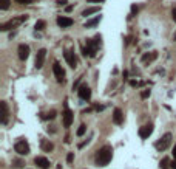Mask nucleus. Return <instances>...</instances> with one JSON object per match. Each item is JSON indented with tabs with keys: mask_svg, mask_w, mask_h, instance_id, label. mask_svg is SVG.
<instances>
[{
	"mask_svg": "<svg viewBox=\"0 0 176 169\" xmlns=\"http://www.w3.org/2000/svg\"><path fill=\"white\" fill-rule=\"evenodd\" d=\"M111 158H113V147L110 144H105L99 149V152L96 155V164L104 167L111 161Z\"/></svg>",
	"mask_w": 176,
	"mask_h": 169,
	"instance_id": "f257e3e1",
	"label": "nucleus"
},
{
	"mask_svg": "<svg viewBox=\"0 0 176 169\" xmlns=\"http://www.w3.org/2000/svg\"><path fill=\"white\" fill-rule=\"evenodd\" d=\"M26 19H28V16H20V17H16V19H11L9 22L3 23L2 27H0V30H2V31H8V30H12V28H16L17 25H20L22 22H25Z\"/></svg>",
	"mask_w": 176,
	"mask_h": 169,
	"instance_id": "f03ea898",
	"label": "nucleus"
},
{
	"mask_svg": "<svg viewBox=\"0 0 176 169\" xmlns=\"http://www.w3.org/2000/svg\"><path fill=\"white\" fill-rule=\"evenodd\" d=\"M171 138H173V137H171V134H165V135L162 137L159 141H156V143H155V147H156L159 152L165 151V149L171 144Z\"/></svg>",
	"mask_w": 176,
	"mask_h": 169,
	"instance_id": "7ed1b4c3",
	"label": "nucleus"
},
{
	"mask_svg": "<svg viewBox=\"0 0 176 169\" xmlns=\"http://www.w3.org/2000/svg\"><path fill=\"white\" fill-rule=\"evenodd\" d=\"M53 71H54V76H56L57 82H65V70L62 68V65H60L59 62H54Z\"/></svg>",
	"mask_w": 176,
	"mask_h": 169,
	"instance_id": "20e7f679",
	"label": "nucleus"
},
{
	"mask_svg": "<svg viewBox=\"0 0 176 169\" xmlns=\"http://www.w3.org/2000/svg\"><path fill=\"white\" fill-rule=\"evenodd\" d=\"M14 151L19 155H28L30 154V144L26 141H17L16 146H14Z\"/></svg>",
	"mask_w": 176,
	"mask_h": 169,
	"instance_id": "39448f33",
	"label": "nucleus"
},
{
	"mask_svg": "<svg viewBox=\"0 0 176 169\" xmlns=\"http://www.w3.org/2000/svg\"><path fill=\"white\" fill-rule=\"evenodd\" d=\"M45 58H46V50H45V48H40V50L37 51V56H36V62H34V65H36V68H37V70L43 67Z\"/></svg>",
	"mask_w": 176,
	"mask_h": 169,
	"instance_id": "423d86ee",
	"label": "nucleus"
},
{
	"mask_svg": "<svg viewBox=\"0 0 176 169\" xmlns=\"http://www.w3.org/2000/svg\"><path fill=\"white\" fill-rule=\"evenodd\" d=\"M152 134H153V124H152V123H148V124H145V126H142V127L139 129V137H141L142 140H147Z\"/></svg>",
	"mask_w": 176,
	"mask_h": 169,
	"instance_id": "0eeeda50",
	"label": "nucleus"
},
{
	"mask_svg": "<svg viewBox=\"0 0 176 169\" xmlns=\"http://www.w3.org/2000/svg\"><path fill=\"white\" fill-rule=\"evenodd\" d=\"M77 93H79V96L82 98L84 101H88L91 98V88L88 85H80L79 90H77Z\"/></svg>",
	"mask_w": 176,
	"mask_h": 169,
	"instance_id": "6e6552de",
	"label": "nucleus"
},
{
	"mask_svg": "<svg viewBox=\"0 0 176 169\" xmlns=\"http://www.w3.org/2000/svg\"><path fill=\"white\" fill-rule=\"evenodd\" d=\"M63 56H65V61L68 62V65H70L71 68H76V67H77V59H76L74 53H71V51L66 50L65 53H63Z\"/></svg>",
	"mask_w": 176,
	"mask_h": 169,
	"instance_id": "1a4fd4ad",
	"label": "nucleus"
},
{
	"mask_svg": "<svg viewBox=\"0 0 176 169\" xmlns=\"http://www.w3.org/2000/svg\"><path fill=\"white\" fill-rule=\"evenodd\" d=\"M73 23H74V20L71 17H65V16L57 17V25H59L60 28H70Z\"/></svg>",
	"mask_w": 176,
	"mask_h": 169,
	"instance_id": "9d476101",
	"label": "nucleus"
},
{
	"mask_svg": "<svg viewBox=\"0 0 176 169\" xmlns=\"http://www.w3.org/2000/svg\"><path fill=\"white\" fill-rule=\"evenodd\" d=\"M28 56H30V47L26 44H20L19 45V58H20V61H26Z\"/></svg>",
	"mask_w": 176,
	"mask_h": 169,
	"instance_id": "9b49d317",
	"label": "nucleus"
},
{
	"mask_svg": "<svg viewBox=\"0 0 176 169\" xmlns=\"http://www.w3.org/2000/svg\"><path fill=\"white\" fill-rule=\"evenodd\" d=\"M73 118H74V115H73V112L66 107L65 109V112H63V126L65 127H70L71 126V123H73Z\"/></svg>",
	"mask_w": 176,
	"mask_h": 169,
	"instance_id": "f8f14e48",
	"label": "nucleus"
},
{
	"mask_svg": "<svg viewBox=\"0 0 176 169\" xmlns=\"http://www.w3.org/2000/svg\"><path fill=\"white\" fill-rule=\"evenodd\" d=\"M34 163H36L40 169H48V167H50V161H48V158H45V157H36V158H34Z\"/></svg>",
	"mask_w": 176,
	"mask_h": 169,
	"instance_id": "ddd939ff",
	"label": "nucleus"
},
{
	"mask_svg": "<svg viewBox=\"0 0 176 169\" xmlns=\"http://www.w3.org/2000/svg\"><path fill=\"white\" fill-rule=\"evenodd\" d=\"M0 107H2V124H6L8 123V115H9L8 104L5 101H2V102H0Z\"/></svg>",
	"mask_w": 176,
	"mask_h": 169,
	"instance_id": "4468645a",
	"label": "nucleus"
},
{
	"mask_svg": "<svg viewBox=\"0 0 176 169\" xmlns=\"http://www.w3.org/2000/svg\"><path fill=\"white\" fill-rule=\"evenodd\" d=\"M113 121H114V124H122L124 115H122V110H120V109H114V112H113Z\"/></svg>",
	"mask_w": 176,
	"mask_h": 169,
	"instance_id": "2eb2a0df",
	"label": "nucleus"
},
{
	"mask_svg": "<svg viewBox=\"0 0 176 169\" xmlns=\"http://www.w3.org/2000/svg\"><path fill=\"white\" fill-rule=\"evenodd\" d=\"M99 11H101V8H98V6H91V8H87V9L82 11V16H84V17H88V16L94 14V12H99Z\"/></svg>",
	"mask_w": 176,
	"mask_h": 169,
	"instance_id": "dca6fc26",
	"label": "nucleus"
},
{
	"mask_svg": "<svg viewBox=\"0 0 176 169\" xmlns=\"http://www.w3.org/2000/svg\"><path fill=\"white\" fill-rule=\"evenodd\" d=\"M99 20H101V16H96V17L91 19V20H87L84 27H85V28H91V27H94V25H98V23H99Z\"/></svg>",
	"mask_w": 176,
	"mask_h": 169,
	"instance_id": "f3484780",
	"label": "nucleus"
},
{
	"mask_svg": "<svg viewBox=\"0 0 176 169\" xmlns=\"http://www.w3.org/2000/svg\"><path fill=\"white\" fill-rule=\"evenodd\" d=\"M42 149L45 151V152H51L53 149H54V144L51 141H42Z\"/></svg>",
	"mask_w": 176,
	"mask_h": 169,
	"instance_id": "a211bd4d",
	"label": "nucleus"
},
{
	"mask_svg": "<svg viewBox=\"0 0 176 169\" xmlns=\"http://www.w3.org/2000/svg\"><path fill=\"white\" fill-rule=\"evenodd\" d=\"M158 58V53H156V51H153V53L152 55H144L142 56V62H150V61H153V59H156Z\"/></svg>",
	"mask_w": 176,
	"mask_h": 169,
	"instance_id": "6ab92c4d",
	"label": "nucleus"
},
{
	"mask_svg": "<svg viewBox=\"0 0 176 169\" xmlns=\"http://www.w3.org/2000/svg\"><path fill=\"white\" fill-rule=\"evenodd\" d=\"M45 27H46V22H45V20H37V22H36V30H37V31L45 30Z\"/></svg>",
	"mask_w": 176,
	"mask_h": 169,
	"instance_id": "aec40b11",
	"label": "nucleus"
},
{
	"mask_svg": "<svg viewBox=\"0 0 176 169\" xmlns=\"http://www.w3.org/2000/svg\"><path fill=\"white\" fill-rule=\"evenodd\" d=\"M11 5V0H0V9L2 11H6Z\"/></svg>",
	"mask_w": 176,
	"mask_h": 169,
	"instance_id": "412c9836",
	"label": "nucleus"
},
{
	"mask_svg": "<svg viewBox=\"0 0 176 169\" xmlns=\"http://www.w3.org/2000/svg\"><path fill=\"white\" fill-rule=\"evenodd\" d=\"M85 132H87V126L85 124H80L79 129H77V137H82Z\"/></svg>",
	"mask_w": 176,
	"mask_h": 169,
	"instance_id": "4be33fe9",
	"label": "nucleus"
},
{
	"mask_svg": "<svg viewBox=\"0 0 176 169\" xmlns=\"http://www.w3.org/2000/svg\"><path fill=\"white\" fill-rule=\"evenodd\" d=\"M56 110H51V112H48L46 115H43V120H53V118H56Z\"/></svg>",
	"mask_w": 176,
	"mask_h": 169,
	"instance_id": "5701e85b",
	"label": "nucleus"
},
{
	"mask_svg": "<svg viewBox=\"0 0 176 169\" xmlns=\"http://www.w3.org/2000/svg\"><path fill=\"white\" fill-rule=\"evenodd\" d=\"M168 163H170L168 158H162V161H161V169H168Z\"/></svg>",
	"mask_w": 176,
	"mask_h": 169,
	"instance_id": "b1692460",
	"label": "nucleus"
},
{
	"mask_svg": "<svg viewBox=\"0 0 176 169\" xmlns=\"http://www.w3.org/2000/svg\"><path fill=\"white\" fill-rule=\"evenodd\" d=\"M148 96H150V90H142L141 92V98L142 99H147Z\"/></svg>",
	"mask_w": 176,
	"mask_h": 169,
	"instance_id": "393cba45",
	"label": "nucleus"
},
{
	"mask_svg": "<svg viewBox=\"0 0 176 169\" xmlns=\"http://www.w3.org/2000/svg\"><path fill=\"white\" fill-rule=\"evenodd\" d=\"M73 160H74V154L70 152L68 155H66V161H68V163H73Z\"/></svg>",
	"mask_w": 176,
	"mask_h": 169,
	"instance_id": "a878e982",
	"label": "nucleus"
},
{
	"mask_svg": "<svg viewBox=\"0 0 176 169\" xmlns=\"http://www.w3.org/2000/svg\"><path fill=\"white\" fill-rule=\"evenodd\" d=\"M17 3H22V5H30V3H33V0H16Z\"/></svg>",
	"mask_w": 176,
	"mask_h": 169,
	"instance_id": "bb28decb",
	"label": "nucleus"
},
{
	"mask_svg": "<svg viewBox=\"0 0 176 169\" xmlns=\"http://www.w3.org/2000/svg\"><path fill=\"white\" fill-rule=\"evenodd\" d=\"M23 164H25V163H23L22 160H14V166H16V167H22Z\"/></svg>",
	"mask_w": 176,
	"mask_h": 169,
	"instance_id": "cd10ccee",
	"label": "nucleus"
},
{
	"mask_svg": "<svg viewBox=\"0 0 176 169\" xmlns=\"http://www.w3.org/2000/svg\"><path fill=\"white\" fill-rule=\"evenodd\" d=\"M105 0H88V3H102Z\"/></svg>",
	"mask_w": 176,
	"mask_h": 169,
	"instance_id": "c85d7f7f",
	"label": "nucleus"
},
{
	"mask_svg": "<svg viewBox=\"0 0 176 169\" xmlns=\"http://www.w3.org/2000/svg\"><path fill=\"white\" fill-rule=\"evenodd\" d=\"M134 12H138V6L136 5H131V14H134Z\"/></svg>",
	"mask_w": 176,
	"mask_h": 169,
	"instance_id": "c756f323",
	"label": "nucleus"
},
{
	"mask_svg": "<svg viewBox=\"0 0 176 169\" xmlns=\"http://www.w3.org/2000/svg\"><path fill=\"white\" fill-rule=\"evenodd\" d=\"M130 85H131V87H138L139 82H138V81H130Z\"/></svg>",
	"mask_w": 176,
	"mask_h": 169,
	"instance_id": "7c9ffc66",
	"label": "nucleus"
},
{
	"mask_svg": "<svg viewBox=\"0 0 176 169\" xmlns=\"http://www.w3.org/2000/svg\"><path fill=\"white\" fill-rule=\"evenodd\" d=\"M171 19H173V20L176 22V8H174V9L171 11Z\"/></svg>",
	"mask_w": 176,
	"mask_h": 169,
	"instance_id": "2f4dec72",
	"label": "nucleus"
},
{
	"mask_svg": "<svg viewBox=\"0 0 176 169\" xmlns=\"http://www.w3.org/2000/svg\"><path fill=\"white\" fill-rule=\"evenodd\" d=\"M65 3H66V0H57V5H60V6L65 5Z\"/></svg>",
	"mask_w": 176,
	"mask_h": 169,
	"instance_id": "473e14b6",
	"label": "nucleus"
},
{
	"mask_svg": "<svg viewBox=\"0 0 176 169\" xmlns=\"http://www.w3.org/2000/svg\"><path fill=\"white\" fill-rule=\"evenodd\" d=\"M170 166H171L173 169H176V160H174V161H171V164H170Z\"/></svg>",
	"mask_w": 176,
	"mask_h": 169,
	"instance_id": "72a5a7b5",
	"label": "nucleus"
},
{
	"mask_svg": "<svg viewBox=\"0 0 176 169\" xmlns=\"http://www.w3.org/2000/svg\"><path fill=\"white\" fill-rule=\"evenodd\" d=\"M173 157H174V160H176V146L173 147Z\"/></svg>",
	"mask_w": 176,
	"mask_h": 169,
	"instance_id": "f704fd0d",
	"label": "nucleus"
},
{
	"mask_svg": "<svg viewBox=\"0 0 176 169\" xmlns=\"http://www.w3.org/2000/svg\"><path fill=\"white\" fill-rule=\"evenodd\" d=\"M173 41H176V33H174V36H173Z\"/></svg>",
	"mask_w": 176,
	"mask_h": 169,
	"instance_id": "c9c22d12",
	"label": "nucleus"
}]
</instances>
